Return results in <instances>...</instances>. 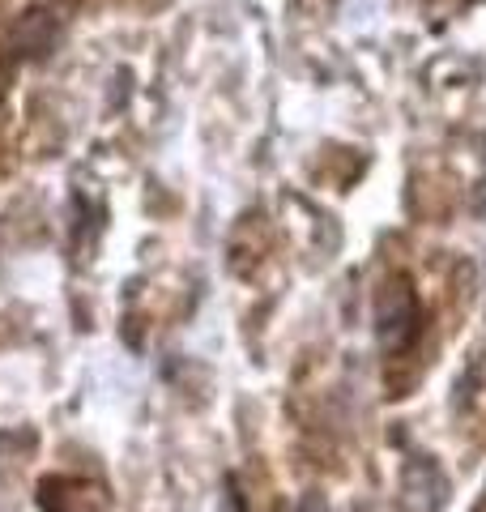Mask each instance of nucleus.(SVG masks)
<instances>
[{"mask_svg":"<svg viewBox=\"0 0 486 512\" xmlns=\"http://www.w3.org/2000/svg\"><path fill=\"white\" fill-rule=\"evenodd\" d=\"M414 320H418L414 295H405L401 312H393V303L380 299V342L388 350H405V346H410V338H414Z\"/></svg>","mask_w":486,"mask_h":512,"instance_id":"nucleus-1","label":"nucleus"}]
</instances>
